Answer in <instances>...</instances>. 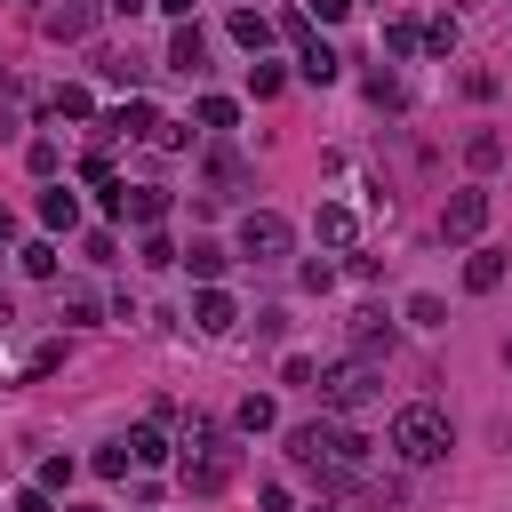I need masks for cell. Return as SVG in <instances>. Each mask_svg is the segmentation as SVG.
I'll list each match as a JSON object with an SVG mask.
<instances>
[{"label": "cell", "instance_id": "d590c367", "mask_svg": "<svg viewBox=\"0 0 512 512\" xmlns=\"http://www.w3.org/2000/svg\"><path fill=\"white\" fill-rule=\"evenodd\" d=\"M48 368H64V344H40V352L24 360V376H48Z\"/></svg>", "mask_w": 512, "mask_h": 512}, {"label": "cell", "instance_id": "603a6c76", "mask_svg": "<svg viewBox=\"0 0 512 512\" xmlns=\"http://www.w3.org/2000/svg\"><path fill=\"white\" fill-rule=\"evenodd\" d=\"M280 88H288V72H280V64H248V96H256V104H264V96H280Z\"/></svg>", "mask_w": 512, "mask_h": 512}, {"label": "cell", "instance_id": "60d3db41", "mask_svg": "<svg viewBox=\"0 0 512 512\" xmlns=\"http://www.w3.org/2000/svg\"><path fill=\"white\" fill-rule=\"evenodd\" d=\"M8 232H16V216H8V208H0V240H8Z\"/></svg>", "mask_w": 512, "mask_h": 512}, {"label": "cell", "instance_id": "f35d334b", "mask_svg": "<svg viewBox=\"0 0 512 512\" xmlns=\"http://www.w3.org/2000/svg\"><path fill=\"white\" fill-rule=\"evenodd\" d=\"M16 512H56V504H48V488H24V496H16Z\"/></svg>", "mask_w": 512, "mask_h": 512}, {"label": "cell", "instance_id": "ffe728a7", "mask_svg": "<svg viewBox=\"0 0 512 512\" xmlns=\"http://www.w3.org/2000/svg\"><path fill=\"white\" fill-rule=\"evenodd\" d=\"M384 48H392V56H416V48H424V24H416V16H392V24H384Z\"/></svg>", "mask_w": 512, "mask_h": 512}, {"label": "cell", "instance_id": "4fadbf2b", "mask_svg": "<svg viewBox=\"0 0 512 512\" xmlns=\"http://www.w3.org/2000/svg\"><path fill=\"white\" fill-rule=\"evenodd\" d=\"M352 352L360 360H376V352H392V320L368 304V312H352Z\"/></svg>", "mask_w": 512, "mask_h": 512}, {"label": "cell", "instance_id": "52a82bcc", "mask_svg": "<svg viewBox=\"0 0 512 512\" xmlns=\"http://www.w3.org/2000/svg\"><path fill=\"white\" fill-rule=\"evenodd\" d=\"M480 224H488V192L480 184H464V192H448V208H440V240H480Z\"/></svg>", "mask_w": 512, "mask_h": 512}, {"label": "cell", "instance_id": "9a60e30c", "mask_svg": "<svg viewBox=\"0 0 512 512\" xmlns=\"http://www.w3.org/2000/svg\"><path fill=\"white\" fill-rule=\"evenodd\" d=\"M312 232H320L328 248H352V240H360V224H352V208H336V200H328V208L312 216Z\"/></svg>", "mask_w": 512, "mask_h": 512}, {"label": "cell", "instance_id": "e0dca14e", "mask_svg": "<svg viewBox=\"0 0 512 512\" xmlns=\"http://www.w3.org/2000/svg\"><path fill=\"white\" fill-rule=\"evenodd\" d=\"M40 224H48V232H72V224H80V200H72L64 184H56V192H40Z\"/></svg>", "mask_w": 512, "mask_h": 512}, {"label": "cell", "instance_id": "8fae6325", "mask_svg": "<svg viewBox=\"0 0 512 512\" xmlns=\"http://www.w3.org/2000/svg\"><path fill=\"white\" fill-rule=\"evenodd\" d=\"M296 72H304V80H312V88H328V80H336V72H344V56H336V48H328V40H320V32H312V40H304V48H296Z\"/></svg>", "mask_w": 512, "mask_h": 512}, {"label": "cell", "instance_id": "836d02e7", "mask_svg": "<svg viewBox=\"0 0 512 512\" xmlns=\"http://www.w3.org/2000/svg\"><path fill=\"white\" fill-rule=\"evenodd\" d=\"M312 376H320V368H312L304 352H288V360H280V384H304V392H312Z\"/></svg>", "mask_w": 512, "mask_h": 512}, {"label": "cell", "instance_id": "f546056e", "mask_svg": "<svg viewBox=\"0 0 512 512\" xmlns=\"http://www.w3.org/2000/svg\"><path fill=\"white\" fill-rule=\"evenodd\" d=\"M208 184H216V200H224V192L240 184V160H232V152H216V160H208Z\"/></svg>", "mask_w": 512, "mask_h": 512}, {"label": "cell", "instance_id": "6da1fadb", "mask_svg": "<svg viewBox=\"0 0 512 512\" xmlns=\"http://www.w3.org/2000/svg\"><path fill=\"white\" fill-rule=\"evenodd\" d=\"M360 456H368V440H360V432H344L336 416H312V424H296V432H288V464H296V472H312L320 488H344V480L360 472Z\"/></svg>", "mask_w": 512, "mask_h": 512}, {"label": "cell", "instance_id": "b9f144b4", "mask_svg": "<svg viewBox=\"0 0 512 512\" xmlns=\"http://www.w3.org/2000/svg\"><path fill=\"white\" fill-rule=\"evenodd\" d=\"M64 512H104V504H64Z\"/></svg>", "mask_w": 512, "mask_h": 512}, {"label": "cell", "instance_id": "484cf974", "mask_svg": "<svg viewBox=\"0 0 512 512\" xmlns=\"http://www.w3.org/2000/svg\"><path fill=\"white\" fill-rule=\"evenodd\" d=\"M128 448H136V464H160V456H168V440H160V424H136V432H128Z\"/></svg>", "mask_w": 512, "mask_h": 512}, {"label": "cell", "instance_id": "7bdbcfd3", "mask_svg": "<svg viewBox=\"0 0 512 512\" xmlns=\"http://www.w3.org/2000/svg\"><path fill=\"white\" fill-rule=\"evenodd\" d=\"M312 512H336V504H312Z\"/></svg>", "mask_w": 512, "mask_h": 512}, {"label": "cell", "instance_id": "ba28073f", "mask_svg": "<svg viewBox=\"0 0 512 512\" xmlns=\"http://www.w3.org/2000/svg\"><path fill=\"white\" fill-rule=\"evenodd\" d=\"M168 64H176L184 80H200V72H208V32H200V24H176V32H168Z\"/></svg>", "mask_w": 512, "mask_h": 512}, {"label": "cell", "instance_id": "d4e9b609", "mask_svg": "<svg viewBox=\"0 0 512 512\" xmlns=\"http://www.w3.org/2000/svg\"><path fill=\"white\" fill-rule=\"evenodd\" d=\"M232 424H240V432H272V400H264V392H248V400H240V416H232Z\"/></svg>", "mask_w": 512, "mask_h": 512}, {"label": "cell", "instance_id": "5bb4252c", "mask_svg": "<svg viewBox=\"0 0 512 512\" xmlns=\"http://www.w3.org/2000/svg\"><path fill=\"white\" fill-rule=\"evenodd\" d=\"M224 32H232L248 56H264V48H272V16H256V8H232V24H224Z\"/></svg>", "mask_w": 512, "mask_h": 512}, {"label": "cell", "instance_id": "44dd1931", "mask_svg": "<svg viewBox=\"0 0 512 512\" xmlns=\"http://www.w3.org/2000/svg\"><path fill=\"white\" fill-rule=\"evenodd\" d=\"M464 160H472V168L488 176V168L504 160V136H488V128H480V136H464Z\"/></svg>", "mask_w": 512, "mask_h": 512}, {"label": "cell", "instance_id": "f1b7e54d", "mask_svg": "<svg viewBox=\"0 0 512 512\" xmlns=\"http://www.w3.org/2000/svg\"><path fill=\"white\" fill-rule=\"evenodd\" d=\"M368 104H408V88H400V72H368Z\"/></svg>", "mask_w": 512, "mask_h": 512}, {"label": "cell", "instance_id": "d6a6232c", "mask_svg": "<svg viewBox=\"0 0 512 512\" xmlns=\"http://www.w3.org/2000/svg\"><path fill=\"white\" fill-rule=\"evenodd\" d=\"M64 320H96V288H64Z\"/></svg>", "mask_w": 512, "mask_h": 512}, {"label": "cell", "instance_id": "74e56055", "mask_svg": "<svg viewBox=\"0 0 512 512\" xmlns=\"http://www.w3.org/2000/svg\"><path fill=\"white\" fill-rule=\"evenodd\" d=\"M304 8H312V16H320V24H336V16H344V8H352V0H304Z\"/></svg>", "mask_w": 512, "mask_h": 512}, {"label": "cell", "instance_id": "83f0119b", "mask_svg": "<svg viewBox=\"0 0 512 512\" xmlns=\"http://www.w3.org/2000/svg\"><path fill=\"white\" fill-rule=\"evenodd\" d=\"M424 48H432V56H456V16H432V24H424Z\"/></svg>", "mask_w": 512, "mask_h": 512}, {"label": "cell", "instance_id": "8d00e7d4", "mask_svg": "<svg viewBox=\"0 0 512 512\" xmlns=\"http://www.w3.org/2000/svg\"><path fill=\"white\" fill-rule=\"evenodd\" d=\"M144 8H152V0H104V16H120V24H128V16H144Z\"/></svg>", "mask_w": 512, "mask_h": 512}, {"label": "cell", "instance_id": "4316f807", "mask_svg": "<svg viewBox=\"0 0 512 512\" xmlns=\"http://www.w3.org/2000/svg\"><path fill=\"white\" fill-rule=\"evenodd\" d=\"M128 464H136V448H128V440H112V448H96V472H104V480H128Z\"/></svg>", "mask_w": 512, "mask_h": 512}, {"label": "cell", "instance_id": "2e32d148", "mask_svg": "<svg viewBox=\"0 0 512 512\" xmlns=\"http://www.w3.org/2000/svg\"><path fill=\"white\" fill-rule=\"evenodd\" d=\"M96 32V8H48V40H88Z\"/></svg>", "mask_w": 512, "mask_h": 512}, {"label": "cell", "instance_id": "30bf717a", "mask_svg": "<svg viewBox=\"0 0 512 512\" xmlns=\"http://www.w3.org/2000/svg\"><path fill=\"white\" fill-rule=\"evenodd\" d=\"M232 320H240V304H232L224 288H200V296H192V328H200V336H224Z\"/></svg>", "mask_w": 512, "mask_h": 512}, {"label": "cell", "instance_id": "ab89813d", "mask_svg": "<svg viewBox=\"0 0 512 512\" xmlns=\"http://www.w3.org/2000/svg\"><path fill=\"white\" fill-rule=\"evenodd\" d=\"M152 8H160V16H176V24L192 16V0H152Z\"/></svg>", "mask_w": 512, "mask_h": 512}, {"label": "cell", "instance_id": "3957f363", "mask_svg": "<svg viewBox=\"0 0 512 512\" xmlns=\"http://www.w3.org/2000/svg\"><path fill=\"white\" fill-rule=\"evenodd\" d=\"M312 392H320V408H328V416H360V408L384 392V376H376V360L344 352V360H328V368L312 376Z\"/></svg>", "mask_w": 512, "mask_h": 512}, {"label": "cell", "instance_id": "7402d4cb", "mask_svg": "<svg viewBox=\"0 0 512 512\" xmlns=\"http://www.w3.org/2000/svg\"><path fill=\"white\" fill-rule=\"evenodd\" d=\"M16 264H24L32 280H56V248H48V240H24V248H16Z\"/></svg>", "mask_w": 512, "mask_h": 512}, {"label": "cell", "instance_id": "8992f818", "mask_svg": "<svg viewBox=\"0 0 512 512\" xmlns=\"http://www.w3.org/2000/svg\"><path fill=\"white\" fill-rule=\"evenodd\" d=\"M104 208H112L120 224H144V232H152V224L168 216V184H112Z\"/></svg>", "mask_w": 512, "mask_h": 512}, {"label": "cell", "instance_id": "7a4b0ae2", "mask_svg": "<svg viewBox=\"0 0 512 512\" xmlns=\"http://www.w3.org/2000/svg\"><path fill=\"white\" fill-rule=\"evenodd\" d=\"M232 472H240V448H232V432H216V424H192V432H184V456H176V480H184L192 496H224V488H232Z\"/></svg>", "mask_w": 512, "mask_h": 512}, {"label": "cell", "instance_id": "5b68a950", "mask_svg": "<svg viewBox=\"0 0 512 512\" xmlns=\"http://www.w3.org/2000/svg\"><path fill=\"white\" fill-rule=\"evenodd\" d=\"M288 248H296L288 216H272V208H248V216H240V256H248V264H280Z\"/></svg>", "mask_w": 512, "mask_h": 512}, {"label": "cell", "instance_id": "e575fe53", "mask_svg": "<svg viewBox=\"0 0 512 512\" xmlns=\"http://www.w3.org/2000/svg\"><path fill=\"white\" fill-rule=\"evenodd\" d=\"M40 488H48V496L72 488V456H48V464H40Z\"/></svg>", "mask_w": 512, "mask_h": 512}, {"label": "cell", "instance_id": "9c48e42d", "mask_svg": "<svg viewBox=\"0 0 512 512\" xmlns=\"http://www.w3.org/2000/svg\"><path fill=\"white\" fill-rule=\"evenodd\" d=\"M160 128H168V120H160L152 104H120V112L96 120V136H160Z\"/></svg>", "mask_w": 512, "mask_h": 512}, {"label": "cell", "instance_id": "7c38bea8", "mask_svg": "<svg viewBox=\"0 0 512 512\" xmlns=\"http://www.w3.org/2000/svg\"><path fill=\"white\" fill-rule=\"evenodd\" d=\"M464 288H472V296L504 288V248H480V240H472V256H464Z\"/></svg>", "mask_w": 512, "mask_h": 512}, {"label": "cell", "instance_id": "ac0fdd59", "mask_svg": "<svg viewBox=\"0 0 512 512\" xmlns=\"http://www.w3.org/2000/svg\"><path fill=\"white\" fill-rule=\"evenodd\" d=\"M192 120H200L208 136H224V128L240 120V104H232V96H200V104H192Z\"/></svg>", "mask_w": 512, "mask_h": 512}, {"label": "cell", "instance_id": "1f68e13d", "mask_svg": "<svg viewBox=\"0 0 512 512\" xmlns=\"http://www.w3.org/2000/svg\"><path fill=\"white\" fill-rule=\"evenodd\" d=\"M408 320H416V328H448V312H440V296H408Z\"/></svg>", "mask_w": 512, "mask_h": 512}, {"label": "cell", "instance_id": "cb8c5ba5", "mask_svg": "<svg viewBox=\"0 0 512 512\" xmlns=\"http://www.w3.org/2000/svg\"><path fill=\"white\" fill-rule=\"evenodd\" d=\"M48 112H56V120H88L96 104H88V88H56V96H48Z\"/></svg>", "mask_w": 512, "mask_h": 512}, {"label": "cell", "instance_id": "4dcf8cb0", "mask_svg": "<svg viewBox=\"0 0 512 512\" xmlns=\"http://www.w3.org/2000/svg\"><path fill=\"white\" fill-rule=\"evenodd\" d=\"M136 264H176V248H168V232H160V224L144 232V248H136Z\"/></svg>", "mask_w": 512, "mask_h": 512}, {"label": "cell", "instance_id": "d6986e66", "mask_svg": "<svg viewBox=\"0 0 512 512\" xmlns=\"http://www.w3.org/2000/svg\"><path fill=\"white\" fill-rule=\"evenodd\" d=\"M184 264H192V280H200V288H216V272H224V248H216V240H192V248H184Z\"/></svg>", "mask_w": 512, "mask_h": 512}, {"label": "cell", "instance_id": "277c9868", "mask_svg": "<svg viewBox=\"0 0 512 512\" xmlns=\"http://www.w3.org/2000/svg\"><path fill=\"white\" fill-rule=\"evenodd\" d=\"M392 456H400V464H440V456H448V416H440L432 400H408V408L392 416Z\"/></svg>", "mask_w": 512, "mask_h": 512}]
</instances>
